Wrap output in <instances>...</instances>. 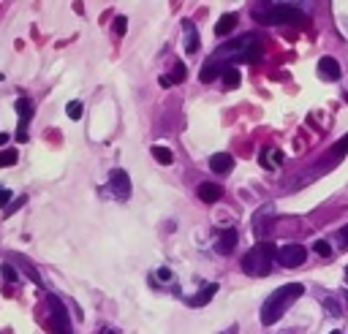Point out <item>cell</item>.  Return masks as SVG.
<instances>
[{"mask_svg":"<svg viewBox=\"0 0 348 334\" xmlns=\"http://www.w3.org/2000/svg\"><path fill=\"white\" fill-rule=\"evenodd\" d=\"M313 250L318 253V256H324V258H329V256H332V248H329V242H327V239H318V242L313 245Z\"/></svg>","mask_w":348,"mask_h":334,"instance_id":"obj_17","label":"cell"},{"mask_svg":"<svg viewBox=\"0 0 348 334\" xmlns=\"http://www.w3.org/2000/svg\"><path fill=\"white\" fill-rule=\"evenodd\" d=\"M17 163V153H14V149H3V153H0V166H14Z\"/></svg>","mask_w":348,"mask_h":334,"instance_id":"obj_19","label":"cell"},{"mask_svg":"<svg viewBox=\"0 0 348 334\" xmlns=\"http://www.w3.org/2000/svg\"><path fill=\"white\" fill-rule=\"evenodd\" d=\"M109 190H112L120 201H125V198L131 196V179H128V174H125L123 169L109 171Z\"/></svg>","mask_w":348,"mask_h":334,"instance_id":"obj_5","label":"cell"},{"mask_svg":"<svg viewBox=\"0 0 348 334\" xmlns=\"http://www.w3.org/2000/svg\"><path fill=\"white\" fill-rule=\"evenodd\" d=\"M264 25H307V17L294 6H270L267 11L253 14Z\"/></svg>","mask_w":348,"mask_h":334,"instance_id":"obj_3","label":"cell"},{"mask_svg":"<svg viewBox=\"0 0 348 334\" xmlns=\"http://www.w3.org/2000/svg\"><path fill=\"white\" fill-rule=\"evenodd\" d=\"M275 256H278V250H275L272 242H258V245H253V248L245 253V258H242L245 275H250V277H264V275H270V266H272V258H275Z\"/></svg>","mask_w":348,"mask_h":334,"instance_id":"obj_2","label":"cell"},{"mask_svg":"<svg viewBox=\"0 0 348 334\" xmlns=\"http://www.w3.org/2000/svg\"><path fill=\"white\" fill-rule=\"evenodd\" d=\"M196 193H199V198H201L204 204H215V201H220V198H223V188L215 185V182H201Z\"/></svg>","mask_w":348,"mask_h":334,"instance_id":"obj_8","label":"cell"},{"mask_svg":"<svg viewBox=\"0 0 348 334\" xmlns=\"http://www.w3.org/2000/svg\"><path fill=\"white\" fill-rule=\"evenodd\" d=\"M183 79H185V66H183V63H174V68H171V82H183Z\"/></svg>","mask_w":348,"mask_h":334,"instance_id":"obj_20","label":"cell"},{"mask_svg":"<svg viewBox=\"0 0 348 334\" xmlns=\"http://www.w3.org/2000/svg\"><path fill=\"white\" fill-rule=\"evenodd\" d=\"M329 334H340V331H329Z\"/></svg>","mask_w":348,"mask_h":334,"instance_id":"obj_30","label":"cell"},{"mask_svg":"<svg viewBox=\"0 0 348 334\" xmlns=\"http://www.w3.org/2000/svg\"><path fill=\"white\" fill-rule=\"evenodd\" d=\"M174 82H171V76H161V87H171Z\"/></svg>","mask_w":348,"mask_h":334,"instance_id":"obj_26","label":"cell"},{"mask_svg":"<svg viewBox=\"0 0 348 334\" xmlns=\"http://www.w3.org/2000/svg\"><path fill=\"white\" fill-rule=\"evenodd\" d=\"M3 277H6L9 283H14V280H17V269H14L11 264H3Z\"/></svg>","mask_w":348,"mask_h":334,"instance_id":"obj_22","label":"cell"},{"mask_svg":"<svg viewBox=\"0 0 348 334\" xmlns=\"http://www.w3.org/2000/svg\"><path fill=\"white\" fill-rule=\"evenodd\" d=\"M153 158H155L161 166H169V163L174 161V153H171L169 147H158V144H155V147H153Z\"/></svg>","mask_w":348,"mask_h":334,"instance_id":"obj_14","label":"cell"},{"mask_svg":"<svg viewBox=\"0 0 348 334\" xmlns=\"http://www.w3.org/2000/svg\"><path fill=\"white\" fill-rule=\"evenodd\" d=\"M345 153H348V136H345V139H340L337 144L327 153V158H329V161H340V158H343Z\"/></svg>","mask_w":348,"mask_h":334,"instance_id":"obj_16","label":"cell"},{"mask_svg":"<svg viewBox=\"0 0 348 334\" xmlns=\"http://www.w3.org/2000/svg\"><path fill=\"white\" fill-rule=\"evenodd\" d=\"M17 111H19V128H17V139L19 141H27V123L33 117V103L27 98H19L17 101Z\"/></svg>","mask_w":348,"mask_h":334,"instance_id":"obj_6","label":"cell"},{"mask_svg":"<svg viewBox=\"0 0 348 334\" xmlns=\"http://www.w3.org/2000/svg\"><path fill=\"white\" fill-rule=\"evenodd\" d=\"M106 334H117V331H106Z\"/></svg>","mask_w":348,"mask_h":334,"instance_id":"obj_31","label":"cell"},{"mask_svg":"<svg viewBox=\"0 0 348 334\" xmlns=\"http://www.w3.org/2000/svg\"><path fill=\"white\" fill-rule=\"evenodd\" d=\"M343 277H345V285H348V266H345V272H343Z\"/></svg>","mask_w":348,"mask_h":334,"instance_id":"obj_29","label":"cell"},{"mask_svg":"<svg viewBox=\"0 0 348 334\" xmlns=\"http://www.w3.org/2000/svg\"><path fill=\"white\" fill-rule=\"evenodd\" d=\"M302 293H305L302 283H286V285H280V288H275L270 296H267L264 305H261V323L272 326L275 321H280V318L286 315V310L294 305Z\"/></svg>","mask_w":348,"mask_h":334,"instance_id":"obj_1","label":"cell"},{"mask_svg":"<svg viewBox=\"0 0 348 334\" xmlns=\"http://www.w3.org/2000/svg\"><path fill=\"white\" fill-rule=\"evenodd\" d=\"M215 293H218V283H210V285H204V288L196 293V296L188 299V305H191V307H204L212 296H215Z\"/></svg>","mask_w":348,"mask_h":334,"instance_id":"obj_10","label":"cell"},{"mask_svg":"<svg viewBox=\"0 0 348 334\" xmlns=\"http://www.w3.org/2000/svg\"><path fill=\"white\" fill-rule=\"evenodd\" d=\"M240 82H242L240 71H237L234 66H228V68L223 71V84H226V87H231V90H234V87H240Z\"/></svg>","mask_w":348,"mask_h":334,"instance_id":"obj_15","label":"cell"},{"mask_svg":"<svg viewBox=\"0 0 348 334\" xmlns=\"http://www.w3.org/2000/svg\"><path fill=\"white\" fill-rule=\"evenodd\" d=\"M125 30H128V19H125L123 14H120V17H114V33H117V36H123Z\"/></svg>","mask_w":348,"mask_h":334,"instance_id":"obj_21","label":"cell"},{"mask_svg":"<svg viewBox=\"0 0 348 334\" xmlns=\"http://www.w3.org/2000/svg\"><path fill=\"white\" fill-rule=\"evenodd\" d=\"M196 49H199V33H196V27L191 22H185V52L196 54Z\"/></svg>","mask_w":348,"mask_h":334,"instance_id":"obj_12","label":"cell"},{"mask_svg":"<svg viewBox=\"0 0 348 334\" xmlns=\"http://www.w3.org/2000/svg\"><path fill=\"white\" fill-rule=\"evenodd\" d=\"M337 236H340V242H343V245H348V226H343V228H340V231H337Z\"/></svg>","mask_w":348,"mask_h":334,"instance_id":"obj_24","label":"cell"},{"mask_svg":"<svg viewBox=\"0 0 348 334\" xmlns=\"http://www.w3.org/2000/svg\"><path fill=\"white\" fill-rule=\"evenodd\" d=\"M343 299H345V307H348V291H343Z\"/></svg>","mask_w":348,"mask_h":334,"instance_id":"obj_28","label":"cell"},{"mask_svg":"<svg viewBox=\"0 0 348 334\" xmlns=\"http://www.w3.org/2000/svg\"><path fill=\"white\" fill-rule=\"evenodd\" d=\"M318 74H321L324 82H337V79H340V63L327 54V57L318 60Z\"/></svg>","mask_w":348,"mask_h":334,"instance_id":"obj_7","label":"cell"},{"mask_svg":"<svg viewBox=\"0 0 348 334\" xmlns=\"http://www.w3.org/2000/svg\"><path fill=\"white\" fill-rule=\"evenodd\" d=\"M234 25H237V14H223V17L218 19V25H215V33L218 36H228L234 30Z\"/></svg>","mask_w":348,"mask_h":334,"instance_id":"obj_13","label":"cell"},{"mask_svg":"<svg viewBox=\"0 0 348 334\" xmlns=\"http://www.w3.org/2000/svg\"><path fill=\"white\" fill-rule=\"evenodd\" d=\"M210 169L215 171V174H228L234 169V158L228 155V153H218V155H212L210 158Z\"/></svg>","mask_w":348,"mask_h":334,"instance_id":"obj_9","label":"cell"},{"mask_svg":"<svg viewBox=\"0 0 348 334\" xmlns=\"http://www.w3.org/2000/svg\"><path fill=\"white\" fill-rule=\"evenodd\" d=\"M234 245H237V231L234 228H226L223 234H220V239H218V253H223V256H228V253H234Z\"/></svg>","mask_w":348,"mask_h":334,"instance_id":"obj_11","label":"cell"},{"mask_svg":"<svg viewBox=\"0 0 348 334\" xmlns=\"http://www.w3.org/2000/svg\"><path fill=\"white\" fill-rule=\"evenodd\" d=\"M6 141H9V136H6V133H0V147H3Z\"/></svg>","mask_w":348,"mask_h":334,"instance_id":"obj_27","label":"cell"},{"mask_svg":"<svg viewBox=\"0 0 348 334\" xmlns=\"http://www.w3.org/2000/svg\"><path fill=\"white\" fill-rule=\"evenodd\" d=\"M9 198H11V190L0 188V206H6V204H9Z\"/></svg>","mask_w":348,"mask_h":334,"instance_id":"obj_23","label":"cell"},{"mask_svg":"<svg viewBox=\"0 0 348 334\" xmlns=\"http://www.w3.org/2000/svg\"><path fill=\"white\" fill-rule=\"evenodd\" d=\"M169 277H171L169 269H158V280H169Z\"/></svg>","mask_w":348,"mask_h":334,"instance_id":"obj_25","label":"cell"},{"mask_svg":"<svg viewBox=\"0 0 348 334\" xmlns=\"http://www.w3.org/2000/svg\"><path fill=\"white\" fill-rule=\"evenodd\" d=\"M278 264L283 266V269H294V266H302L305 264V258H307V250L302 248V245H280L278 248Z\"/></svg>","mask_w":348,"mask_h":334,"instance_id":"obj_4","label":"cell"},{"mask_svg":"<svg viewBox=\"0 0 348 334\" xmlns=\"http://www.w3.org/2000/svg\"><path fill=\"white\" fill-rule=\"evenodd\" d=\"M66 111H68L71 120H79V117H82V101H71Z\"/></svg>","mask_w":348,"mask_h":334,"instance_id":"obj_18","label":"cell"}]
</instances>
